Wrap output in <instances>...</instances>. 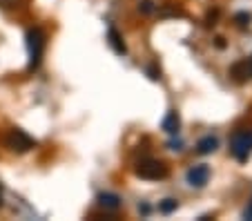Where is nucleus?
I'll use <instances>...</instances> for the list:
<instances>
[{
	"mask_svg": "<svg viewBox=\"0 0 252 221\" xmlns=\"http://www.w3.org/2000/svg\"><path fill=\"white\" fill-rule=\"evenodd\" d=\"M138 11H141L143 16H152L154 11H157V7H154L152 0H141V2H138Z\"/></svg>",
	"mask_w": 252,
	"mask_h": 221,
	"instance_id": "ddd939ff",
	"label": "nucleus"
},
{
	"mask_svg": "<svg viewBox=\"0 0 252 221\" xmlns=\"http://www.w3.org/2000/svg\"><path fill=\"white\" fill-rule=\"evenodd\" d=\"M208 177H210V168L203 163L188 170V183H190L192 188H203L205 183H208Z\"/></svg>",
	"mask_w": 252,
	"mask_h": 221,
	"instance_id": "39448f33",
	"label": "nucleus"
},
{
	"mask_svg": "<svg viewBox=\"0 0 252 221\" xmlns=\"http://www.w3.org/2000/svg\"><path fill=\"white\" fill-rule=\"evenodd\" d=\"M217 18H219V9H214V14L208 16V25H217Z\"/></svg>",
	"mask_w": 252,
	"mask_h": 221,
	"instance_id": "f3484780",
	"label": "nucleus"
},
{
	"mask_svg": "<svg viewBox=\"0 0 252 221\" xmlns=\"http://www.w3.org/2000/svg\"><path fill=\"white\" fill-rule=\"evenodd\" d=\"M161 125H163V130H165L167 134L174 136L176 132H179V125H181V121H179V114H176V112H170V114L163 119Z\"/></svg>",
	"mask_w": 252,
	"mask_h": 221,
	"instance_id": "1a4fd4ad",
	"label": "nucleus"
},
{
	"mask_svg": "<svg viewBox=\"0 0 252 221\" xmlns=\"http://www.w3.org/2000/svg\"><path fill=\"white\" fill-rule=\"evenodd\" d=\"M27 49H29V69H36L40 65L45 49V32L40 27H33L27 32Z\"/></svg>",
	"mask_w": 252,
	"mask_h": 221,
	"instance_id": "f03ea898",
	"label": "nucleus"
},
{
	"mask_svg": "<svg viewBox=\"0 0 252 221\" xmlns=\"http://www.w3.org/2000/svg\"><path fill=\"white\" fill-rule=\"evenodd\" d=\"M148 74H150V78H152V81H158V78H161V69H157L154 65L148 69Z\"/></svg>",
	"mask_w": 252,
	"mask_h": 221,
	"instance_id": "2eb2a0df",
	"label": "nucleus"
},
{
	"mask_svg": "<svg viewBox=\"0 0 252 221\" xmlns=\"http://www.w3.org/2000/svg\"><path fill=\"white\" fill-rule=\"evenodd\" d=\"M243 217H246V219H252V201H250V206L246 208V212H243Z\"/></svg>",
	"mask_w": 252,
	"mask_h": 221,
	"instance_id": "a211bd4d",
	"label": "nucleus"
},
{
	"mask_svg": "<svg viewBox=\"0 0 252 221\" xmlns=\"http://www.w3.org/2000/svg\"><path fill=\"white\" fill-rule=\"evenodd\" d=\"M0 206H2V190H0Z\"/></svg>",
	"mask_w": 252,
	"mask_h": 221,
	"instance_id": "aec40b11",
	"label": "nucleus"
},
{
	"mask_svg": "<svg viewBox=\"0 0 252 221\" xmlns=\"http://www.w3.org/2000/svg\"><path fill=\"white\" fill-rule=\"evenodd\" d=\"M230 76H232L234 83H246L250 76V61L248 58H243V61L234 63L232 67H230Z\"/></svg>",
	"mask_w": 252,
	"mask_h": 221,
	"instance_id": "423d86ee",
	"label": "nucleus"
},
{
	"mask_svg": "<svg viewBox=\"0 0 252 221\" xmlns=\"http://www.w3.org/2000/svg\"><path fill=\"white\" fill-rule=\"evenodd\" d=\"M237 25L239 27H248L250 25V14H237Z\"/></svg>",
	"mask_w": 252,
	"mask_h": 221,
	"instance_id": "4468645a",
	"label": "nucleus"
},
{
	"mask_svg": "<svg viewBox=\"0 0 252 221\" xmlns=\"http://www.w3.org/2000/svg\"><path fill=\"white\" fill-rule=\"evenodd\" d=\"M107 40H110V45H112V49H114L119 56H123V54H127V47H125V43H123V38H121V34L116 32L114 27H110V32H107Z\"/></svg>",
	"mask_w": 252,
	"mask_h": 221,
	"instance_id": "6e6552de",
	"label": "nucleus"
},
{
	"mask_svg": "<svg viewBox=\"0 0 252 221\" xmlns=\"http://www.w3.org/2000/svg\"><path fill=\"white\" fill-rule=\"evenodd\" d=\"M230 152H232L239 161H248V157H250V152H252V130L234 132L232 141H230Z\"/></svg>",
	"mask_w": 252,
	"mask_h": 221,
	"instance_id": "7ed1b4c3",
	"label": "nucleus"
},
{
	"mask_svg": "<svg viewBox=\"0 0 252 221\" xmlns=\"http://www.w3.org/2000/svg\"><path fill=\"white\" fill-rule=\"evenodd\" d=\"M134 172H136V177L148 179V181H161V179L167 177V165L163 163V161L148 157V159L138 161L136 168H134Z\"/></svg>",
	"mask_w": 252,
	"mask_h": 221,
	"instance_id": "f257e3e1",
	"label": "nucleus"
},
{
	"mask_svg": "<svg viewBox=\"0 0 252 221\" xmlns=\"http://www.w3.org/2000/svg\"><path fill=\"white\" fill-rule=\"evenodd\" d=\"M25 5V0H0V9L2 11H16Z\"/></svg>",
	"mask_w": 252,
	"mask_h": 221,
	"instance_id": "9b49d317",
	"label": "nucleus"
},
{
	"mask_svg": "<svg viewBox=\"0 0 252 221\" xmlns=\"http://www.w3.org/2000/svg\"><path fill=\"white\" fill-rule=\"evenodd\" d=\"M5 143H7V148H9L11 152H18V154H25V152H29L32 148H36V141H33L25 130H18V127H14V130L7 134Z\"/></svg>",
	"mask_w": 252,
	"mask_h": 221,
	"instance_id": "20e7f679",
	"label": "nucleus"
},
{
	"mask_svg": "<svg viewBox=\"0 0 252 221\" xmlns=\"http://www.w3.org/2000/svg\"><path fill=\"white\" fill-rule=\"evenodd\" d=\"M217 145H219V141L214 139V136H205V139H201L199 143H196V152L199 154H212L214 150H217Z\"/></svg>",
	"mask_w": 252,
	"mask_h": 221,
	"instance_id": "9d476101",
	"label": "nucleus"
},
{
	"mask_svg": "<svg viewBox=\"0 0 252 221\" xmlns=\"http://www.w3.org/2000/svg\"><path fill=\"white\" fill-rule=\"evenodd\" d=\"M98 206L105 208V210L116 212L121 208V199L116 197V194H112V192H103V194H98Z\"/></svg>",
	"mask_w": 252,
	"mask_h": 221,
	"instance_id": "0eeeda50",
	"label": "nucleus"
},
{
	"mask_svg": "<svg viewBox=\"0 0 252 221\" xmlns=\"http://www.w3.org/2000/svg\"><path fill=\"white\" fill-rule=\"evenodd\" d=\"M158 14H161V16H183L179 9H167V7H165V9H161Z\"/></svg>",
	"mask_w": 252,
	"mask_h": 221,
	"instance_id": "dca6fc26",
	"label": "nucleus"
},
{
	"mask_svg": "<svg viewBox=\"0 0 252 221\" xmlns=\"http://www.w3.org/2000/svg\"><path fill=\"white\" fill-rule=\"evenodd\" d=\"M179 208V201L176 199H163L161 203H158V210L163 212V215H170L172 210H176Z\"/></svg>",
	"mask_w": 252,
	"mask_h": 221,
	"instance_id": "f8f14e48",
	"label": "nucleus"
},
{
	"mask_svg": "<svg viewBox=\"0 0 252 221\" xmlns=\"http://www.w3.org/2000/svg\"><path fill=\"white\" fill-rule=\"evenodd\" d=\"M248 61H250V76H252V58H248Z\"/></svg>",
	"mask_w": 252,
	"mask_h": 221,
	"instance_id": "6ab92c4d",
	"label": "nucleus"
}]
</instances>
